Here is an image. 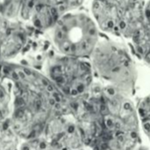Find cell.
Masks as SVG:
<instances>
[{
	"instance_id": "cell-1",
	"label": "cell",
	"mask_w": 150,
	"mask_h": 150,
	"mask_svg": "<svg viewBox=\"0 0 150 150\" xmlns=\"http://www.w3.org/2000/svg\"><path fill=\"white\" fill-rule=\"evenodd\" d=\"M102 130L113 150H132L139 142V115L129 95L107 85L99 88Z\"/></svg>"
},
{
	"instance_id": "cell-2",
	"label": "cell",
	"mask_w": 150,
	"mask_h": 150,
	"mask_svg": "<svg viewBox=\"0 0 150 150\" xmlns=\"http://www.w3.org/2000/svg\"><path fill=\"white\" fill-rule=\"evenodd\" d=\"M92 16L82 11L63 14L52 28L53 43L60 55L89 59L100 41Z\"/></svg>"
},
{
	"instance_id": "cell-3",
	"label": "cell",
	"mask_w": 150,
	"mask_h": 150,
	"mask_svg": "<svg viewBox=\"0 0 150 150\" xmlns=\"http://www.w3.org/2000/svg\"><path fill=\"white\" fill-rule=\"evenodd\" d=\"M89 60L94 73L100 79L129 96L132 94L137 71L124 45L112 40L100 39Z\"/></svg>"
},
{
	"instance_id": "cell-4",
	"label": "cell",
	"mask_w": 150,
	"mask_h": 150,
	"mask_svg": "<svg viewBox=\"0 0 150 150\" xmlns=\"http://www.w3.org/2000/svg\"><path fill=\"white\" fill-rule=\"evenodd\" d=\"M47 72L48 78L68 100L86 96L94 85V71L86 59L55 57L49 61Z\"/></svg>"
},
{
	"instance_id": "cell-5",
	"label": "cell",
	"mask_w": 150,
	"mask_h": 150,
	"mask_svg": "<svg viewBox=\"0 0 150 150\" xmlns=\"http://www.w3.org/2000/svg\"><path fill=\"white\" fill-rule=\"evenodd\" d=\"M43 133L44 138L57 150H81L86 146L81 131L71 113L51 117Z\"/></svg>"
},
{
	"instance_id": "cell-6",
	"label": "cell",
	"mask_w": 150,
	"mask_h": 150,
	"mask_svg": "<svg viewBox=\"0 0 150 150\" xmlns=\"http://www.w3.org/2000/svg\"><path fill=\"white\" fill-rule=\"evenodd\" d=\"M122 11L109 5L103 0H93L91 5V16L99 30L119 36Z\"/></svg>"
},
{
	"instance_id": "cell-7",
	"label": "cell",
	"mask_w": 150,
	"mask_h": 150,
	"mask_svg": "<svg viewBox=\"0 0 150 150\" xmlns=\"http://www.w3.org/2000/svg\"><path fill=\"white\" fill-rule=\"evenodd\" d=\"M145 2L146 0H137L132 6L123 13L119 28L120 37L130 40L138 30L146 24Z\"/></svg>"
},
{
	"instance_id": "cell-8",
	"label": "cell",
	"mask_w": 150,
	"mask_h": 150,
	"mask_svg": "<svg viewBox=\"0 0 150 150\" xmlns=\"http://www.w3.org/2000/svg\"><path fill=\"white\" fill-rule=\"evenodd\" d=\"M32 14L35 26L42 30L53 28L62 16L61 13L50 4H36Z\"/></svg>"
},
{
	"instance_id": "cell-9",
	"label": "cell",
	"mask_w": 150,
	"mask_h": 150,
	"mask_svg": "<svg viewBox=\"0 0 150 150\" xmlns=\"http://www.w3.org/2000/svg\"><path fill=\"white\" fill-rule=\"evenodd\" d=\"M134 54L144 59L150 53V25L146 22L130 39Z\"/></svg>"
},
{
	"instance_id": "cell-10",
	"label": "cell",
	"mask_w": 150,
	"mask_h": 150,
	"mask_svg": "<svg viewBox=\"0 0 150 150\" xmlns=\"http://www.w3.org/2000/svg\"><path fill=\"white\" fill-rule=\"evenodd\" d=\"M83 3L84 0H49L48 2V4L53 6L61 15L78 10Z\"/></svg>"
},
{
	"instance_id": "cell-11",
	"label": "cell",
	"mask_w": 150,
	"mask_h": 150,
	"mask_svg": "<svg viewBox=\"0 0 150 150\" xmlns=\"http://www.w3.org/2000/svg\"><path fill=\"white\" fill-rule=\"evenodd\" d=\"M21 150H57L45 138H35L27 140L21 147Z\"/></svg>"
},
{
	"instance_id": "cell-12",
	"label": "cell",
	"mask_w": 150,
	"mask_h": 150,
	"mask_svg": "<svg viewBox=\"0 0 150 150\" xmlns=\"http://www.w3.org/2000/svg\"><path fill=\"white\" fill-rule=\"evenodd\" d=\"M10 94L0 84V122H3L10 113Z\"/></svg>"
},
{
	"instance_id": "cell-13",
	"label": "cell",
	"mask_w": 150,
	"mask_h": 150,
	"mask_svg": "<svg viewBox=\"0 0 150 150\" xmlns=\"http://www.w3.org/2000/svg\"><path fill=\"white\" fill-rule=\"evenodd\" d=\"M137 111L140 120L150 119V95L141 99Z\"/></svg>"
},
{
	"instance_id": "cell-14",
	"label": "cell",
	"mask_w": 150,
	"mask_h": 150,
	"mask_svg": "<svg viewBox=\"0 0 150 150\" xmlns=\"http://www.w3.org/2000/svg\"><path fill=\"white\" fill-rule=\"evenodd\" d=\"M109 5L116 7L117 9L125 12L127 10L130 6H132L137 0H103Z\"/></svg>"
},
{
	"instance_id": "cell-15",
	"label": "cell",
	"mask_w": 150,
	"mask_h": 150,
	"mask_svg": "<svg viewBox=\"0 0 150 150\" xmlns=\"http://www.w3.org/2000/svg\"><path fill=\"white\" fill-rule=\"evenodd\" d=\"M141 121V126L142 129L144 131V132L146 133V135L147 136V138L150 140V119H146V120H140Z\"/></svg>"
},
{
	"instance_id": "cell-16",
	"label": "cell",
	"mask_w": 150,
	"mask_h": 150,
	"mask_svg": "<svg viewBox=\"0 0 150 150\" xmlns=\"http://www.w3.org/2000/svg\"><path fill=\"white\" fill-rule=\"evenodd\" d=\"M145 17L146 22L150 25V0H146L145 2Z\"/></svg>"
},
{
	"instance_id": "cell-17",
	"label": "cell",
	"mask_w": 150,
	"mask_h": 150,
	"mask_svg": "<svg viewBox=\"0 0 150 150\" xmlns=\"http://www.w3.org/2000/svg\"><path fill=\"white\" fill-rule=\"evenodd\" d=\"M143 60H144V61H145V62L149 65V66H150V53H149L147 56H146V57H145V58H144Z\"/></svg>"
},
{
	"instance_id": "cell-18",
	"label": "cell",
	"mask_w": 150,
	"mask_h": 150,
	"mask_svg": "<svg viewBox=\"0 0 150 150\" xmlns=\"http://www.w3.org/2000/svg\"><path fill=\"white\" fill-rule=\"evenodd\" d=\"M138 150H146V148H139V149H138Z\"/></svg>"
},
{
	"instance_id": "cell-19",
	"label": "cell",
	"mask_w": 150,
	"mask_h": 150,
	"mask_svg": "<svg viewBox=\"0 0 150 150\" xmlns=\"http://www.w3.org/2000/svg\"><path fill=\"white\" fill-rule=\"evenodd\" d=\"M81 150H85V149H81Z\"/></svg>"
}]
</instances>
